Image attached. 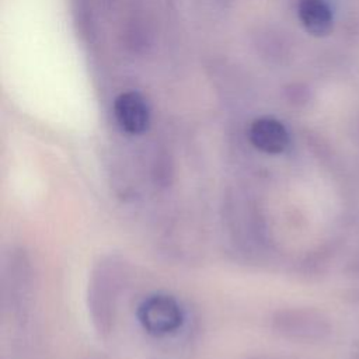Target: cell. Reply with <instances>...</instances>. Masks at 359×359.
Returning <instances> with one entry per match:
<instances>
[{
    "label": "cell",
    "instance_id": "1",
    "mask_svg": "<svg viewBox=\"0 0 359 359\" xmlns=\"http://www.w3.org/2000/svg\"><path fill=\"white\" fill-rule=\"evenodd\" d=\"M129 278V264L119 254H107L94 264L87 283V309L100 338L112 334L121 296Z\"/></svg>",
    "mask_w": 359,
    "mask_h": 359
},
{
    "label": "cell",
    "instance_id": "2",
    "mask_svg": "<svg viewBox=\"0 0 359 359\" xmlns=\"http://www.w3.org/2000/svg\"><path fill=\"white\" fill-rule=\"evenodd\" d=\"M28 254L22 250H14L8 255L1 279V306L13 317H21L27 313L34 285V271Z\"/></svg>",
    "mask_w": 359,
    "mask_h": 359
},
{
    "label": "cell",
    "instance_id": "3",
    "mask_svg": "<svg viewBox=\"0 0 359 359\" xmlns=\"http://www.w3.org/2000/svg\"><path fill=\"white\" fill-rule=\"evenodd\" d=\"M136 317L149 335L167 337L181 328L184 311L180 302L171 294L153 293L140 302Z\"/></svg>",
    "mask_w": 359,
    "mask_h": 359
},
{
    "label": "cell",
    "instance_id": "4",
    "mask_svg": "<svg viewBox=\"0 0 359 359\" xmlns=\"http://www.w3.org/2000/svg\"><path fill=\"white\" fill-rule=\"evenodd\" d=\"M114 116L128 135H142L150 125V108L137 91H123L114 101Z\"/></svg>",
    "mask_w": 359,
    "mask_h": 359
},
{
    "label": "cell",
    "instance_id": "5",
    "mask_svg": "<svg viewBox=\"0 0 359 359\" xmlns=\"http://www.w3.org/2000/svg\"><path fill=\"white\" fill-rule=\"evenodd\" d=\"M248 139L257 150L266 154L283 153L290 142L286 126L272 116L254 119L248 129Z\"/></svg>",
    "mask_w": 359,
    "mask_h": 359
},
{
    "label": "cell",
    "instance_id": "6",
    "mask_svg": "<svg viewBox=\"0 0 359 359\" xmlns=\"http://www.w3.org/2000/svg\"><path fill=\"white\" fill-rule=\"evenodd\" d=\"M297 14L304 29L314 36H325L332 31V11L325 0H300Z\"/></svg>",
    "mask_w": 359,
    "mask_h": 359
}]
</instances>
